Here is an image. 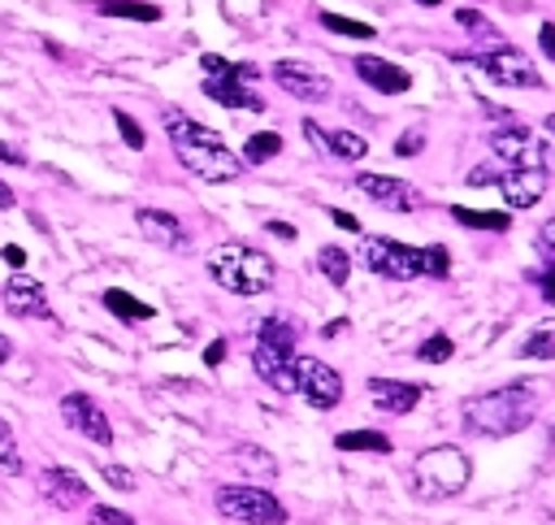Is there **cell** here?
Listing matches in <instances>:
<instances>
[{
  "label": "cell",
  "mask_w": 555,
  "mask_h": 525,
  "mask_svg": "<svg viewBox=\"0 0 555 525\" xmlns=\"http://www.w3.org/2000/svg\"><path fill=\"white\" fill-rule=\"evenodd\" d=\"M490 148L507 169H546V143L529 126H499Z\"/></svg>",
  "instance_id": "30bf717a"
},
{
  "label": "cell",
  "mask_w": 555,
  "mask_h": 525,
  "mask_svg": "<svg viewBox=\"0 0 555 525\" xmlns=\"http://www.w3.org/2000/svg\"><path fill=\"white\" fill-rule=\"evenodd\" d=\"M0 304L13 317H26V321H52V304L43 295V282H35L30 273H13L0 291Z\"/></svg>",
  "instance_id": "4fadbf2b"
},
{
  "label": "cell",
  "mask_w": 555,
  "mask_h": 525,
  "mask_svg": "<svg viewBox=\"0 0 555 525\" xmlns=\"http://www.w3.org/2000/svg\"><path fill=\"white\" fill-rule=\"evenodd\" d=\"M369 399L390 417H408L421 404V386L403 377H369Z\"/></svg>",
  "instance_id": "d6986e66"
},
{
  "label": "cell",
  "mask_w": 555,
  "mask_h": 525,
  "mask_svg": "<svg viewBox=\"0 0 555 525\" xmlns=\"http://www.w3.org/2000/svg\"><path fill=\"white\" fill-rule=\"evenodd\" d=\"M61 417H65V425H69V430H78L82 438H91V443H100V447H108V443H113V425H108L104 408H100L91 395H82V390L61 395Z\"/></svg>",
  "instance_id": "7c38bea8"
},
{
  "label": "cell",
  "mask_w": 555,
  "mask_h": 525,
  "mask_svg": "<svg viewBox=\"0 0 555 525\" xmlns=\"http://www.w3.org/2000/svg\"><path fill=\"white\" fill-rule=\"evenodd\" d=\"M499 174H503V169H494V165H477L464 182H468V187H490V182H499Z\"/></svg>",
  "instance_id": "ab89813d"
},
{
  "label": "cell",
  "mask_w": 555,
  "mask_h": 525,
  "mask_svg": "<svg viewBox=\"0 0 555 525\" xmlns=\"http://www.w3.org/2000/svg\"><path fill=\"white\" fill-rule=\"evenodd\" d=\"M251 364H256V373H260L273 390L295 395V373H291L295 351H286V347H273V343H260V338H256V347H251Z\"/></svg>",
  "instance_id": "e0dca14e"
},
{
  "label": "cell",
  "mask_w": 555,
  "mask_h": 525,
  "mask_svg": "<svg viewBox=\"0 0 555 525\" xmlns=\"http://www.w3.org/2000/svg\"><path fill=\"white\" fill-rule=\"evenodd\" d=\"M317 269L325 273V282H334V286H347V278H351V256H347V247H334V243H325V247L317 252Z\"/></svg>",
  "instance_id": "d4e9b609"
},
{
  "label": "cell",
  "mask_w": 555,
  "mask_h": 525,
  "mask_svg": "<svg viewBox=\"0 0 555 525\" xmlns=\"http://www.w3.org/2000/svg\"><path fill=\"white\" fill-rule=\"evenodd\" d=\"M321 26H325V30H334V35H351V39H373V26H369V22H356V17L321 13Z\"/></svg>",
  "instance_id": "4dcf8cb0"
},
{
  "label": "cell",
  "mask_w": 555,
  "mask_h": 525,
  "mask_svg": "<svg viewBox=\"0 0 555 525\" xmlns=\"http://www.w3.org/2000/svg\"><path fill=\"white\" fill-rule=\"evenodd\" d=\"M230 460H234L243 473H256V477H273V473H278V460H273L264 447H256V443H238V447L230 451Z\"/></svg>",
  "instance_id": "cb8c5ba5"
},
{
  "label": "cell",
  "mask_w": 555,
  "mask_h": 525,
  "mask_svg": "<svg viewBox=\"0 0 555 525\" xmlns=\"http://www.w3.org/2000/svg\"><path fill=\"white\" fill-rule=\"evenodd\" d=\"M538 252L546 256V265H555V217L538 226Z\"/></svg>",
  "instance_id": "74e56055"
},
{
  "label": "cell",
  "mask_w": 555,
  "mask_h": 525,
  "mask_svg": "<svg viewBox=\"0 0 555 525\" xmlns=\"http://www.w3.org/2000/svg\"><path fill=\"white\" fill-rule=\"evenodd\" d=\"M468 477H473V464H468V456H464L460 447H451V443L421 451L416 464H412V490H416L421 499H429V503L455 499V495L468 486Z\"/></svg>",
  "instance_id": "5b68a950"
},
{
  "label": "cell",
  "mask_w": 555,
  "mask_h": 525,
  "mask_svg": "<svg viewBox=\"0 0 555 525\" xmlns=\"http://www.w3.org/2000/svg\"><path fill=\"white\" fill-rule=\"evenodd\" d=\"M546 130H551V135H555V113H551V117H546Z\"/></svg>",
  "instance_id": "816d5d0a"
},
{
  "label": "cell",
  "mask_w": 555,
  "mask_h": 525,
  "mask_svg": "<svg viewBox=\"0 0 555 525\" xmlns=\"http://www.w3.org/2000/svg\"><path fill=\"white\" fill-rule=\"evenodd\" d=\"M507 200V208H533L546 195V169H503L494 182Z\"/></svg>",
  "instance_id": "ac0fdd59"
},
{
  "label": "cell",
  "mask_w": 555,
  "mask_h": 525,
  "mask_svg": "<svg viewBox=\"0 0 555 525\" xmlns=\"http://www.w3.org/2000/svg\"><path fill=\"white\" fill-rule=\"evenodd\" d=\"M538 412V390L533 382H507V386H494V390H481V395H468L460 404V421L468 434L477 438H507V434H520Z\"/></svg>",
  "instance_id": "7a4b0ae2"
},
{
  "label": "cell",
  "mask_w": 555,
  "mask_h": 525,
  "mask_svg": "<svg viewBox=\"0 0 555 525\" xmlns=\"http://www.w3.org/2000/svg\"><path fill=\"white\" fill-rule=\"evenodd\" d=\"M0 469L22 473V451H17V438H13V430H9L4 417H0Z\"/></svg>",
  "instance_id": "d6a6232c"
},
{
  "label": "cell",
  "mask_w": 555,
  "mask_h": 525,
  "mask_svg": "<svg viewBox=\"0 0 555 525\" xmlns=\"http://www.w3.org/2000/svg\"><path fill=\"white\" fill-rule=\"evenodd\" d=\"M321 152H330V156H338V161H364L369 143H364V135H356V130H325Z\"/></svg>",
  "instance_id": "44dd1931"
},
{
  "label": "cell",
  "mask_w": 555,
  "mask_h": 525,
  "mask_svg": "<svg viewBox=\"0 0 555 525\" xmlns=\"http://www.w3.org/2000/svg\"><path fill=\"white\" fill-rule=\"evenodd\" d=\"M104 308L113 312V317H121V321H147L152 317V308L143 304V299H134L130 291H121V286H113V291H104Z\"/></svg>",
  "instance_id": "484cf974"
},
{
  "label": "cell",
  "mask_w": 555,
  "mask_h": 525,
  "mask_svg": "<svg viewBox=\"0 0 555 525\" xmlns=\"http://www.w3.org/2000/svg\"><path fill=\"white\" fill-rule=\"evenodd\" d=\"M100 477L113 486V490H134L139 482H134V473L130 469H121V464H100Z\"/></svg>",
  "instance_id": "8d00e7d4"
},
{
  "label": "cell",
  "mask_w": 555,
  "mask_h": 525,
  "mask_svg": "<svg viewBox=\"0 0 555 525\" xmlns=\"http://www.w3.org/2000/svg\"><path fill=\"white\" fill-rule=\"evenodd\" d=\"M160 126H165V135H169L178 161H182L195 178H204V182H234V178L243 174V156H234V152L221 143V135L208 130V126H199L195 117H186V113H178V108H165V113H160Z\"/></svg>",
  "instance_id": "6da1fadb"
},
{
  "label": "cell",
  "mask_w": 555,
  "mask_h": 525,
  "mask_svg": "<svg viewBox=\"0 0 555 525\" xmlns=\"http://www.w3.org/2000/svg\"><path fill=\"white\" fill-rule=\"evenodd\" d=\"M87 525H134V516L121 512V508H113V503H91Z\"/></svg>",
  "instance_id": "836d02e7"
},
{
  "label": "cell",
  "mask_w": 555,
  "mask_h": 525,
  "mask_svg": "<svg viewBox=\"0 0 555 525\" xmlns=\"http://www.w3.org/2000/svg\"><path fill=\"white\" fill-rule=\"evenodd\" d=\"M451 217L460 221V226H473V230H507L512 226V217L507 213H490V208H451Z\"/></svg>",
  "instance_id": "f1b7e54d"
},
{
  "label": "cell",
  "mask_w": 555,
  "mask_h": 525,
  "mask_svg": "<svg viewBox=\"0 0 555 525\" xmlns=\"http://www.w3.org/2000/svg\"><path fill=\"white\" fill-rule=\"evenodd\" d=\"M273 82H278L286 95L308 100V104H317V100L330 95V78H325L317 65H308V61H278V65H273Z\"/></svg>",
  "instance_id": "5bb4252c"
},
{
  "label": "cell",
  "mask_w": 555,
  "mask_h": 525,
  "mask_svg": "<svg viewBox=\"0 0 555 525\" xmlns=\"http://www.w3.org/2000/svg\"><path fill=\"white\" fill-rule=\"evenodd\" d=\"M455 22H460V26H468V30H477L486 43H503V39H499V30H494L477 9H460V13H455Z\"/></svg>",
  "instance_id": "e575fe53"
},
{
  "label": "cell",
  "mask_w": 555,
  "mask_h": 525,
  "mask_svg": "<svg viewBox=\"0 0 555 525\" xmlns=\"http://www.w3.org/2000/svg\"><path fill=\"white\" fill-rule=\"evenodd\" d=\"M264 230L278 234V239H295V226L291 221H264Z\"/></svg>",
  "instance_id": "bcb514c9"
},
{
  "label": "cell",
  "mask_w": 555,
  "mask_h": 525,
  "mask_svg": "<svg viewBox=\"0 0 555 525\" xmlns=\"http://www.w3.org/2000/svg\"><path fill=\"white\" fill-rule=\"evenodd\" d=\"M416 4H425V9H434V4H442V0H416Z\"/></svg>",
  "instance_id": "f907efd6"
},
{
  "label": "cell",
  "mask_w": 555,
  "mask_h": 525,
  "mask_svg": "<svg viewBox=\"0 0 555 525\" xmlns=\"http://www.w3.org/2000/svg\"><path fill=\"white\" fill-rule=\"evenodd\" d=\"M291 373H295V395H299L308 408H321V412H325V408H334V404L343 399V377H338V369H330L325 360L295 351Z\"/></svg>",
  "instance_id": "9c48e42d"
},
{
  "label": "cell",
  "mask_w": 555,
  "mask_h": 525,
  "mask_svg": "<svg viewBox=\"0 0 555 525\" xmlns=\"http://www.w3.org/2000/svg\"><path fill=\"white\" fill-rule=\"evenodd\" d=\"M360 265L390 278V282H412V278H447L451 269V256L447 247L429 243V247H408L399 239H386V234H364L360 243Z\"/></svg>",
  "instance_id": "3957f363"
},
{
  "label": "cell",
  "mask_w": 555,
  "mask_h": 525,
  "mask_svg": "<svg viewBox=\"0 0 555 525\" xmlns=\"http://www.w3.org/2000/svg\"><path fill=\"white\" fill-rule=\"evenodd\" d=\"M113 121H117V130H121V139H126V148H134V152H139V148L147 143V139H143V126H139L126 108H113Z\"/></svg>",
  "instance_id": "d590c367"
},
{
  "label": "cell",
  "mask_w": 555,
  "mask_h": 525,
  "mask_svg": "<svg viewBox=\"0 0 555 525\" xmlns=\"http://www.w3.org/2000/svg\"><path fill=\"white\" fill-rule=\"evenodd\" d=\"M104 17H126V22H160V4L147 0H100L95 4Z\"/></svg>",
  "instance_id": "7402d4cb"
},
{
  "label": "cell",
  "mask_w": 555,
  "mask_h": 525,
  "mask_svg": "<svg viewBox=\"0 0 555 525\" xmlns=\"http://www.w3.org/2000/svg\"><path fill=\"white\" fill-rule=\"evenodd\" d=\"M221 360H225V338H212L204 347V364H221Z\"/></svg>",
  "instance_id": "ee69618b"
},
{
  "label": "cell",
  "mask_w": 555,
  "mask_h": 525,
  "mask_svg": "<svg viewBox=\"0 0 555 525\" xmlns=\"http://www.w3.org/2000/svg\"><path fill=\"white\" fill-rule=\"evenodd\" d=\"M421 148H425V135H421V130H403V135H399V143H395V152H399V156H416Z\"/></svg>",
  "instance_id": "f35d334b"
},
{
  "label": "cell",
  "mask_w": 555,
  "mask_h": 525,
  "mask_svg": "<svg viewBox=\"0 0 555 525\" xmlns=\"http://www.w3.org/2000/svg\"><path fill=\"white\" fill-rule=\"evenodd\" d=\"M538 278V291H542V299L546 304H555V265H546L542 273H533Z\"/></svg>",
  "instance_id": "60d3db41"
},
{
  "label": "cell",
  "mask_w": 555,
  "mask_h": 525,
  "mask_svg": "<svg viewBox=\"0 0 555 525\" xmlns=\"http://www.w3.org/2000/svg\"><path fill=\"white\" fill-rule=\"evenodd\" d=\"M256 338H260V343H273V347H286V351H295V343H299V325H295L291 317L273 312V317H264V321H260Z\"/></svg>",
  "instance_id": "603a6c76"
},
{
  "label": "cell",
  "mask_w": 555,
  "mask_h": 525,
  "mask_svg": "<svg viewBox=\"0 0 555 525\" xmlns=\"http://www.w3.org/2000/svg\"><path fill=\"white\" fill-rule=\"evenodd\" d=\"M13 200H17V195H13V187L0 178V208H13Z\"/></svg>",
  "instance_id": "c3c4849f"
},
{
  "label": "cell",
  "mask_w": 555,
  "mask_h": 525,
  "mask_svg": "<svg viewBox=\"0 0 555 525\" xmlns=\"http://www.w3.org/2000/svg\"><path fill=\"white\" fill-rule=\"evenodd\" d=\"M338 451H373V456H386L390 451V438L382 430H347L334 438Z\"/></svg>",
  "instance_id": "4316f807"
},
{
  "label": "cell",
  "mask_w": 555,
  "mask_h": 525,
  "mask_svg": "<svg viewBox=\"0 0 555 525\" xmlns=\"http://www.w3.org/2000/svg\"><path fill=\"white\" fill-rule=\"evenodd\" d=\"M356 78L364 82V87H373V91H382V95H403L408 87H412V74L403 69V65H395V61H386V56H373V52H360L356 61Z\"/></svg>",
  "instance_id": "9a60e30c"
},
{
  "label": "cell",
  "mask_w": 555,
  "mask_h": 525,
  "mask_svg": "<svg viewBox=\"0 0 555 525\" xmlns=\"http://www.w3.org/2000/svg\"><path fill=\"white\" fill-rule=\"evenodd\" d=\"M199 69L208 74L204 78V95L208 100H217L221 108H243V113H264V100L251 91V82L260 78L256 74V65H234V61H225V56H217V52H204L199 56Z\"/></svg>",
  "instance_id": "8992f818"
},
{
  "label": "cell",
  "mask_w": 555,
  "mask_h": 525,
  "mask_svg": "<svg viewBox=\"0 0 555 525\" xmlns=\"http://www.w3.org/2000/svg\"><path fill=\"white\" fill-rule=\"evenodd\" d=\"M455 61L477 65L486 78H494V82H503V87H542L538 65H533L520 48H512V43H486L481 52H464V56H455Z\"/></svg>",
  "instance_id": "ba28073f"
},
{
  "label": "cell",
  "mask_w": 555,
  "mask_h": 525,
  "mask_svg": "<svg viewBox=\"0 0 555 525\" xmlns=\"http://www.w3.org/2000/svg\"><path fill=\"white\" fill-rule=\"evenodd\" d=\"M208 278L230 295H264L273 286V260L247 243H221L208 252Z\"/></svg>",
  "instance_id": "277c9868"
},
{
  "label": "cell",
  "mask_w": 555,
  "mask_h": 525,
  "mask_svg": "<svg viewBox=\"0 0 555 525\" xmlns=\"http://www.w3.org/2000/svg\"><path fill=\"white\" fill-rule=\"evenodd\" d=\"M217 512L225 521H238V525H286L282 499L273 490H260V486H247V482L221 486L217 490Z\"/></svg>",
  "instance_id": "52a82bcc"
},
{
  "label": "cell",
  "mask_w": 555,
  "mask_h": 525,
  "mask_svg": "<svg viewBox=\"0 0 555 525\" xmlns=\"http://www.w3.org/2000/svg\"><path fill=\"white\" fill-rule=\"evenodd\" d=\"M325 213H330L334 226H343V230H360V221H356L351 213H343V208H325Z\"/></svg>",
  "instance_id": "f6af8a7d"
},
{
  "label": "cell",
  "mask_w": 555,
  "mask_h": 525,
  "mask_svg": "<svg viewBox=\"0 0 555 525\" xmlns=\"http://www.w3.org/2000/svg\"><path fill=\"white\" fill-rule=\"evenodd\" d=\"M356 187H360L373 204H382V208H390V213H416V208L425 204V195H421L408 178H390V174H356Z\"/></svg>",
  "instance_id": "8fae6325"
},
{
  "label": "cell",
  "mask_w": 555,
  "mask_h": 525,
  "mask_svg": "<svg viewBox=\"0 0 555 525\" xmlns=\"http://www.w3.org/2000/svg\"><path fill=\"white\" fill-rule=\"evenodd\" d=\"M538 43H542V52L555 61V22H542V30H538Z\"/></svg>",
  "instance_id": "b9f144b4"
},
{
  "label": "cell",
  "mask_w": 555,
  "mask_h": 525,
  "mask_svg": "<svg viewBox=\"0 0 555 525\" xmlns=\"http://www.w3.org/2000/svg\"><path fill=\"white\" fill-rule=\"evenodd\" d=\"M134 226H139V234H143L147 243H156V247H169V252L186 247L182 221H178L173 213H165V208H139V213H134Z\"/></svg>",
  "instance_id": "ffe728a7"
},
{
  "label": "cell",
  "mask_w": 555,
  "mask_h": 525,
  "mask_svg": "<svg viewBox=\"0 0 555 525\" xmlns=\"http://www.w3.org/2000/svg\"><path fill=\"white\" fill-rule=\"evenodd\" d=\"M0 256H4V265H13V269H22V265H26V252H22L17 243H4V247H0Z\"/></svg>",
  "instance_id": "7bdbcfd3"
},
{
  "label": "cell",
  "mask_w": 555,
  "mask_h": 525,
  "mask_svg": "<svg viewBox=\"0 0 555 525\" xmlns=\"http://www.w3.org/2000/svg\"><path fill=\"white\" fill-rule=\"evenodd\" d=\"M451 351H455L451 334H429V338L416 347V360H425V364H442V360H451Z\"/></svg>",
  "instance_id": "1f68e13d"
},
{
  "label": "cell",
  "mask_w": 555,
  "mask_h": 525,
  "mask_svg": "<svg viewBox=\"0 0 555 525\" xmlns=\"http://www.w3.org/2000/svg\"><path fill=\"white\" fill-rule=\"evenodd\" d=\"M13 356V343H9V334H0V364Z\"/></svg>",
  "instance_id": "681fc988"
},
{
  "label": "cell",
  "mask_w": 555,
  "mask_h": 525,
  "mask_svg": "<svg viewBox=\"0 0 555 525\" xmlns=\"http://www.w3.org/2000/svg\"><path fill=\"white\" fill-rule=\"evenodd\" d=\"M516 356H525V360H546V356H555V321H546L542 330H533V334L520 343Z\"/></svg>",
  "instance_id": "f546056e"
},
{
  "label": "cell",
  "mask_w": 555,
  "mask_h": 525,
  "mask_svg": "<svg viewBox=\"0 0 555 525\" xmlns=\"http://www.w3.org/2000/svg\"><path fill=\"white\" fill-rule=\"evenodd\" d=\"M282 152V135L278 130H256L247 143H243V165H264Z\"/></svg>",
  "instance_id": "83f0119b"
},
{
  "label": "cell",
  "mask_w": 555,
  "mask_h": 525,
  "mask_svg": "<svg viewBox=\"0 0 555 525\" xmlns=\"http://www.w3.org/2000/svg\"><path fill=\"white\" fill-rule=\"evenodd\" d=\"M0 161H13V165H22V161H26V156H22V152H17V148H9V143H4V139H0Z\"/></svg>",
  "instance_id": "7dc6e473"
},
{
  "label": "cell",
  "mask_w": 555,
  "mask_h": 525,
  "mask_svg": "<svg viewBox=\"0 0 555 525\" xmlns=\"http://www.w3.org/2000/svg\"><path fill=\"white\" fill-rule=\"evenodd\" d=\"M39 490H43V499H48L52 508H61V512H74V508H82V503L91 499L87 482H82L74 469H43V473H39Z\"/></svg>",
  "instance_id": "2e32d148"
}]
</instances>
